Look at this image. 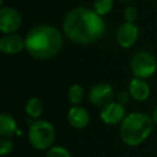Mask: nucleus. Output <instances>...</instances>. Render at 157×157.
Here are the masks:
<instances>
[{"instance_id":"f03ea898","label":"nucleus","mask_w":157,"mask_h":157,"mask_svg":"<svg viewBox=\"0 0 157 157\" xmlns=\"http://www.w3.org/2000/svg\"><path fill=\"white\" fill-rule=\"evenodd\" d=\"M63 36L55 27L39 25L33 28L25 39L27 52L36 59L44 60L55 56L63 46Z\"/></svg>"},{"instance_id":"9b49d317","label":"nucleus","mask_w":157,"mask_h":157,"mask_svg":"<svg viewBox=\"0 0 157 157\" xmlns=\"http://www.w3.org/2000/svg\"><path fill=\"white\" fill-rule=\"evenodd\" d=\"M68 121H69V124L74 128H84L90 123V115L84 108L73 107L69 110Z\"/></svg>"},{"instance_id":"aec40b11","label":"nucleus","mask_w":157,"mask_h":157,"mask_svg":"<svg viewBox=\"0 0 157 157\" xmlns=\"http://www.w3.org/2000/svg\"><path fill=\"white\" fill-rule=\"evenodd\" d=\"M127 101H128V94H127V93H122V94H120V96H118V103L124 105Z\"/></svg>"},{"instance_id":"f8f14e48","label":"nucleus","mask_w":157,"mask_h":157,"mask_svg":"<svg viewBox=\"0 0 157 157\" xmlns=\"http://www.w3.org/2000/svg\"><path fill=\"white\" fill-rule=\"evenodd\" d=\"M129 94L138 101H144L150 95V88L142 78H135L129 84Z\"/></svg>"},{"instance_id":"4468645a","label":"nucleus","mask_w":157,"mask_h":157,"mask_svg":"<svg viewBox=\"0 0 157 157\" xmlns=\"http://www.w3.org/2000/svg\"><path fill=\"white\" fill-rule=\"evenodd\" d=\"M26 112L30 117L38 118L43 112V103L40 99L31 98L26 103Z\"/></svg>"},{"instance_id":"2eb2a0df","label":"nucleus","mask_w":157,"mask_h":157,"mask_svg":"<svg viewBox=\"0 0 157 157\" xmlns=\"http://www.w3.org/2000/svg\"><path fill=\"white\" fill-rule=\"evenodd\" d=\"M113 8V0H95L94 11L98 15L103 16L108 14Z\"/></svg>"},{"instance_id":"6e6552de","label":"nucleus","mask_w":157,"mask_h":157,"mask_svg":"<svg viewBox=\"0 0 157 157\" xmlns=\"http://www.w3.org/2000/svg\"><path fill=\"white\" fill-rule=\"evenodd\" d=\"M100 117L105 124L115 125L120 122H123L125 118L124 105L118 102H110L105 107H103L100 112Z\"/></svg>"},{"instance_id":"39448f33","label":"nucleus","mask_w":157,"mask_h":157,"mask_svg":"<svg viewBox=\"0 0 157 157\" xmlns=\"http://www.w3.org/2000/svg\"><path fill=\"white\" fill-rule=\"evenodd\" d=\"M157 63L155 58L146 52H138L131 60V70L136 78H146L155 73Z\"/></svg>"},{"instance_id":"0eeeda50","label":"nucleus","mask_w":157,"mask_h":157,"mask_svg":"<svg viewBox=\"0 0 157 157\" xmlns=\"http://www.w3.org/2000/svg\"><path fill=\"white\" fill-rule=\"evenodd\" d=\"M90 101L97 107H105L111 102L113 98V90L107 83H100L95 85L88 95Z\"/></svg>"},{"instance_id":"ddd939ff","label":"nucleus","mask_w":157,"mask_h":157,"mask_svg":"<svg viewBox=\"0 0 157 157\" xmlns=\"http://www.w3.org/2000/svg\"><path fill=\"white\" fill-rule=\"evenodd\" d=\"M16 123L10 114L2 113L0 115V135L3 138H9L16 132Z\"/></svg>"},{"instance_id":"7ed1b4c3","label":"nucleus","mask_w":157,"mask_h":157,"mask_svg":"<svg viewBox=\"0 0 157 157\" xmlns=\"http://www.w3.org/2000/svg\"><path fill=\"white\" fill-rule=\"evenodd\" d=\"M153 118L143 113H130L123 120L120 128L121 139L129 146L141 144L153 130Z\"/></svg>"},{"instance_id":"6ab92c4d","label":"nucleus","mask_w":157,"mask_h":157,"mask_svg":"<svg viewBox=\"0 0 157 157\" xmlns=\"http://www.w3.org/2000/svg\"><path fill=\"white\" fill-rule=\"evenodd\" d=\"M138 12L133 7H127L124 11V17L126 20V22L128 23H133V21L137 18Z\"/></svg>"},{"instance_id":"dca6fc26","label":"nucleus","mask_w":157,"mask_h":157,"mask_svg":"<svg viewBox=\"0 0 157 157\" xmlns=\"http://www.w3.org/2000/svg\"><path fill=\"white\" fill-rule=\"evenodd\" d=\"M68 97H69V100L71 101L73 105H78L80 103L84 98V90L82 88V86L78 85V84H74L71 87L69 88V92H68Z\"/></svg>"},{"instance_id":"9d476101","label":"nucleus","mask_w":157,"mask_h":157,"mask_svg":"<svg viewBox=\"0 0 157 157\" xmlns=\"http://www.w3.org/2000/svg\"><path fill=\"white\" fill-rule=\"evenodd\" d=\"M24 48L25 40L17 35H7L0 39V51L3 54H17Z\"/></svg>"},{"instance_id":"412c9836","label":"nucleus","mask_w":157,"mask_h":157,"mask_svg":"<svg viewBox=\"0 0 157 157\" xmlns=\"http://www.w3.org/2000/svg\"><path fill=\"white\" fill-rule=\"evenodd\" d=\"M153 121L157 124V108L154 110V113H153Z\"/></svg>"},{"instance_id":"f3484780","label":"nucleus","mask_w":157,"mask_h":157,"mask_svg":"<svg viewBox=\"0 0 157 157\" xmlns=\"http://www.w3.org/2000/svg\"><path fill=\"white\" fill-rule=\"evenodd\" d=\"M46 157H71V155L63 146H54L48 150Z\"/></svg>"},{"instance_id":"4be33fe9","label":"nucleus","mask_w":157,"mask_h":157,"mask_svg":"<svg viewBox=\"0 0 157 157\" xmlns=\"http://www.w3.org/2000/svg\"><path fill=\"white\" fill-rule=\"evenodd\" d=\"M122 1H129V0H122Z\"/></svg>"},{"instance_id":"a211bd4d","label":"nucleus","mask_w":157,"mask_h":157,"mask_svg":"<svg viewBox=\"0 0 157 157\" xmlns=\"http://www.w3.org/2000/svg\"><path fill=\"white\" fill-rule=\"evenodd\" d=\"M13 150V143L12 141H10L7 138H3L0 141V154L2 156H6V155L10 154Z\"/></svg>"},{"instance_id":"1a4fd4ad","label":"nucleus","mask_w":157,"mask_h":157,"mask_svg":"<svg viewBox=\"0 0 157 157\" xmlns=\"http://www.w3.org/2000/svg\"><path fill=\"white\" fill-rule=\"evenodd\" d=\"M138 35H139L138 27L133 23L126 22L118 28L116 38H117V42L121 46L130 48L137 41Z\"/></svg>"},{"instance_id":"20e7f679","label":"nucleus","mask_w":157,"mask_h":157,"mask_svg":"<svg viewBox=\"0 0 157 157\" xmlns=\"http://www.w3.org/2000/svg\"><path fill=\"white\" fill-rule=\"evenodd\" d=\"M28 138L30 144L39 151L48 148L55 139V129L48 121H36L29 128Z\"/></svg>"},{"instance_id":"f257e3e1","label":"nucleus","mask_w":157,"mask_h":157,"mask_svg":"<svg viewBox=\"0 0 157 157\" xmlns=\"http://www.w3.org/2000/svg\"><path fill=\"white\" fill-rule=\"evenodd\" d=\"M63 33L70 41L78 44H90L97 41L105 31V22L94 10L73 9L65 16Z\"/></svg>"},{"instance_id":"423d86ee","label":"nucleus","mask_w":157,"mask_h":157,"mask_svg":"<svg viewBox=\"0 0 157 157\" xmlns=\"http://www.w3.org/2000/svg\"><path fill=\"white\" fill-rule=\"evenodd\" d=\"M21 15L13 8L2 7L0 10V30L3 33H12L21 26Z\"/></svg>"}]
</instances>
